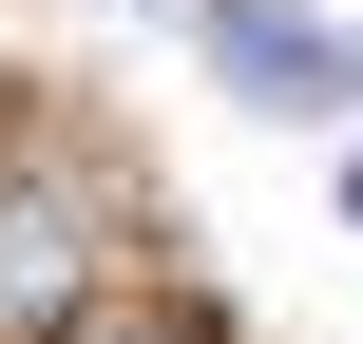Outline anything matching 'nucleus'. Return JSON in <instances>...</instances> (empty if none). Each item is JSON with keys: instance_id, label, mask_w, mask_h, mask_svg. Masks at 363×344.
Listing matches in <instances>:
<instances>
[{"instance_id": "nucleus-3", "label": "nucleus", "mask_w": 363, "mask_h": 344, "mask_svg": "<svg viewBox=\"0 0 363 344\" xmlns=\"http://www.w3.org/2000/svg\"><path fill=\"white\" fill-rule=\"evenodd\" d=\"M57 344H211V326H153V306H134V326H96V306H77Z\"/></svg>"}, {"instance_id": "nucleus-4", "label": "nucleus", "mask_w": 363, "mask_h": 344, "mask_svg": "<svg viewBox=\"0 0 363 344\" xmlns=\"http://www.w3.org/2000/svg\"><path fill=\"white\" fill-rule=\"evenodd\" d=\"M345 211H363V153H345Z\"/></svg>"}, {"instance_id": "nucleus-1", "label": "nucleus", "mask_w": 363, "mask_h": 344, "mask_svg": "<svg viewBox=\"0 0 363 344\" xmlns=\"http://www.w3.org/2000/svg\"><path fill=\"white\" fill-rule=\"evenodd\" d=\"M96 249H115V192L57 172V153H0V344H57L96 306Z\"/></svg>"}, {"instance_id": "nucleus-2", "label": "nucleus", "mask_w": 363, "mask_h": 344, "mask_svg": "<svg viewBox=\"0 0 363 344\" xmlns=\"http://www.w3.org/2000/svg\"><path fill=\"white\" fill-rule=\"evenodd\" d=\"M211 77L249 115H345L363 96V0H211Z\"/></svg>"}]
</instances>
